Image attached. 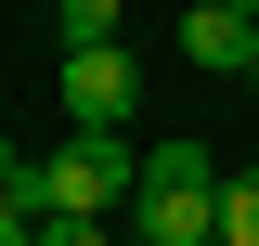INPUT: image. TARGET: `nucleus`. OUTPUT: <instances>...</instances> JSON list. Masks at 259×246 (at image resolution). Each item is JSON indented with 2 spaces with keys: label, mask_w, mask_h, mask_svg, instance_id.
I'll use <instances>...</instances> for the list:
<instances>
[{
  "label": "nucleus",
  "mask_w": 259,
  "mask_h": 246,
  "mask_svg": "<svg viewBox=\"0 0 259 246\" xmlns=\"http://www.w3.org/2000/svg\"><path fill=\"white\" fill-rule=\"evenodd\" d=\"M26 194L39 220H130V194H143V155H130V130H65L52 155H26Z\"/></svg>",
  "instance_id": "nucleus-1"
},
{
  "label": "nucleus",
  "mask_w": 259,
  "mask_h": 246,
  "mask_svg": "<svg viewBox=\"0 0 259 246\" xmlns=\"http://www.w3.org/2000/svg\"><path fill=\"white\" fill-rule=\"evenodd\" d=\"M130 91H143L130 39H91V52H65V117H78V130H130Z\"/></svg>",
  "instance_id": "nucleus-2"
},
{
  "label": "nucleus",
  "mask_w": 259,
  "mask_h": 246,
  "mask_svg": "<svg viewBox=\"0 0 259 246\" xmlns=\"http://www.w3.org/2000/svg\"><path fill=\"white\" fill-rule=\"evenodd\" d=\"M130 220H143L156 246H207V233H221V182H143Z\"/></svg>",
  "instance_id": "nucleus-3"
},
{
  "label": "nucleus",
  "mask_w": 259,
  "mask_h": 246,
  "mask_svg": "<svg viewBox=\"0 0 259 246\" xmlns=\"http://www.w3.org/2000/svg\"><path fill=\"white\" fill-rule=\"evenodd\" d=\"M182 52H194V65H221V78H259V13L194 0V13H182Z\"/></svg>",
  "instance_id": "nucleus-4"
},
{
  "label": "nucleus",
  "mask_w": 259,
  "mask_h": 246,
  "mask_svg": "<svg viewBox=\"0 0 259 246\" xmlns=\"http://www.w3.org/2000/svg\"><path fill=\"white\" fill-rule=\"evenodd\" d=\"M117 13H130V0H52V39L91 52V39H117Z\"/></svg>",
  "instance_id": "nucleus-5"
},
{
  "label": "nucleus",
  "mask_w": 259,
  "mask_h": 246,
  "mask_svg": "<svg viewBox=\"0 0 259 246\" xmlns=\"http://www.w3.org/2000/svg\"><path fill=\"white\" fill-rule=\"evenodd\" d=\"M221 246H259V169H221Z\"/></svg>",
  "instance_id": "nucleus-6"
},
{
  "label": "nucleus",
  "mask_w": 259,
  "mask_h": 246,
  "mask_svg": "<svg viewBox=\"0 0 259 246\" xmlns=\"http://www.w3.org/2000/svg\"><path fill=\"white\" fill-rule=\"evenodd\" d=\"M143 182H221V155H207V143H156V155H143Z\"/></svg>",
  "instance_id": "nucleus-7"
},
{
  "label": "nucleus",
  "mask_w": 259,
  "mask_h": 246,
  "mask_svg": "<svg viewBox=\"0 0 259 246\" xmlns=\"http://www.w3.org/2000/svg\"><path fill=\"white\" fill-rule=\"evenodd\" d=\"M39 246H117V220H39Z\"/></svg>",
  "instance_id": "nucleus-8"
},
{
  "label": "nucleus",
  "mask_w": 259,
  "mask_h": 246,
  "mask_svg": "<svg viewBox=\"0 0 259 246\" xmlns=\"http://www.w3.org/2000/svg\"><path fill=\"white\" fill-rule=\"evenodd\" d=\"M0 246H39V208H26V194H0Z\"/></svg>",
  "instance_id": "nucleus-9"
},
{
  "label": "nucleus",
  "mask_w": 259,
  "mask_h": 246,
  "mask_svg": "<svg viewBox=\"0 0 259 246\" xmlns=\"http://www.w3.org/2000/svg\"><path fill=\"white\" fill-rule=\"evenodd\" d=\"M13 182H26V155H13V130H0V194H13Z\"/></svg>",
  "instance_id": "nucleus-10"
},
{
  "label": "nucleus",
  "mask_w": 259,
  "mask_h": 246,
  "mask_svg": "<svg viewBox=\"0 0 259 246\" xmlns=\"http://www.w3.org/2000/svg\"><path fill=\"white\" fill-rule=\"evenodd\" d=\"M117 246H156V233H143V220H117Z\"/></svg>",
  "instance_id": "nucleus-11"
},
{
  "label": "nucleus",
  "mask_w": 259,
  "mask_h": 246,
  "mask_svg": "<svg viewBox=\"0 0 259 246\" xmlns=\"http://www.w3.org/2000/svg\"><path fill=\"white\" fill-rule=\"evenodd\" d=\"M221 13H259V0H221Z\"/></svg>",
  "instance_id": "nucleus-12"
},
{
  "label": "nucleus",
  "mask_w": 259,
  "mask_h": 246,
  "mask_svg": "<svg viewBox=\"0 0 259 246\" xmlns=\"http://www.w3.org/2000/svg\"><path fill=\"white\" fill-rule=\"evenodd\" d=\"M207 246H221V233H207Z\"/></svg>",
  "instance_id": "nucleus-13"
}]
</instances>
